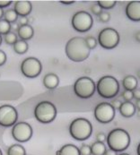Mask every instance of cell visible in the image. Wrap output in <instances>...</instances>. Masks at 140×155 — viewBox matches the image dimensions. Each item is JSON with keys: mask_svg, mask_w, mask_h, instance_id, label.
Instances as JSON below:
<instances>
[{"mask_svg": "<svg viewBox=\"0 0 140 155\" xmlns=\"http://www.w3.org/2000/svg\"><path fill=\"white\" fill-rule=\"evenodd\" d=\"M91 49L88 48L85 38L73 37L68 41L65 52L67 57L73 62H83L90 56Z\"/></svg>", "mask_w": 140, "mask_h": 155, "instance_id": "obj_1", "label": "cell"}, {"mask_svg": "<svg viewBox=\"0 0 140 155\" xmlns=\"http://www.w3.org/2000/svg\"><path fill=\"white\" fill-rule=\"evenodd\" d=\"M93 132V126L91 122L85 117L75 118L69 126L70 135L76 141L87 140Z\"/></svg>", "mask_w": 140, "mask_h": 155, "instance_id": "obj_2", "label": "cell"}, {"mask_svg": "<svg viewBox=\"0 0 140 155\" xmlns=\"http://www.w3.org/2000/svg\"><path fill=\"white\" fill-rule=\"evenodd\" d=\"M106 142L110 149L115 151L116 153L123 152L129 146L130 136L126 130L122 128H116L109 133Z\"/></svg>", "mask_w": 140, "mask_h": 155, "instance_id": "obj_3", "label": "cell"}, {"mask_svg": "<svg viewBox=\"0 0 140 155\" xmlns=\"http://www.w3.org/2000/svg\"><path fill=\"white\" fill-rule=\"evenodd\" d=\"M96 91L102 98L112 99L118 93L119 84L115 77L112 75H104L97 82Z\"/></svg>", "mask_w": 140, "mask_h": 155, "instance_id": "obj_4", "label": "cell"}, {"mask_svg": "<svg viewBox=\"0 0 140 155\" xmlns=\"http://www.w3.org/2000/svg\"><path fill=\"white\" fill-rule=\"evenodd\" d=\"M34 117L40 123L49 124L53 122L57 117V108L50 101H41L34 109Z\"/></svg>", "mask_w": 140, "mask_h": 155, "instance_id": "obj_5", "label": "cell"}, {"mask_svg": "<svg viewBox=\"0 0 140 155\" xmlns=\"http://www.w3.org/2000/svg\"><path fill=\"white\" fill-rule=\"evenodd\" d=\"M96 91V84L93 80L87 76L78 78L74 84V92L80 99H89Z\"/></svg>", "mask_w": 140, "mask_h": 155, "instance_id": "obj_6", "label": "cell"}, {"mask_svg": "<svg viewBox=\"0 0 140 155\" xmlns=\"http://www.w3.org/2000/svg\"><path fill=\"white\" fill-rule=\"evenodd\" d=\"M93 20L92 15L86 11L76 12L71 20L72 27L77 32H86L93 26Z\"/></svg>", "mask_w": 140, "mask_h": 155, "instance_id": "obj_7", "label": "cell"}, {"mask_svg": "<svg viewBox=\"0 0 140 155\" xmlns=\"http://www.w3.org/2000/svg\"><path fill=\"white\" fill-rule=\"evenodd\" d=\"M97 42L103 48L112 49L119 42V34L113 28H105L100 31Z\"/></svg>", "mask_w": 140, "mask_h": 155, "instance_id": "obj_8", "label": "cell"}, {"mask_svg": "<svg viewBox=\"0 0 140 155\" xmlns=\"http://www.w3.org/2000/svg\"><path fill=\"white\" fill-rule=\"evenodd\" d=\"M42 71V62L33 57H29L23 59L21 64V72L27 78H35L40 75Z\"/></svg>", "mask_w": 140, "mask_h": 155, "instance_id": "obj_9", "label": "cell"}, {"mask_svg": "<svg viewBox=\"0 0 140 155\" xmlns=\"http://www.w3.org/2000/svg\"><path fill=\"white\" fill-rule=\"evenodd\" d=\"M114 117L115 110L109 102H101L94 109V117L102 124L110 123L113 120Z\"/></svg>", "mask_w": 140, "mask_h": 155, "instance_id": "obj_10", "label": "cell"}, {"mask_svg": "<svg viewBox=\"0 0 140 155\" xmlns=\"http://www.w3.org/2000/svg\"><path fill=\"white\" fill-rule=\"evenodd\" d=\"M18 112L16 109L9 104L0 106V126L4 127H13L17 123Z\"/></svg>", "mask_w": 140, "mask_h": 155, "instance_id": "obj_11", "label": "cell"}, {"mask_svg": "<svg viewBox=\"0 0 140 155\" xmlns=\"http://www.w3.org/2000/svg\"><path fill=\"white\" fill-rule=\"evenodd\" d=\"M33 134L32 127L30 124L26 122H18L13 126L12 128V136L18 143H26L28 142Z\"/></svg>", "mask_w": 140, "mask_h": 155, "instance_id": "obj_12", "label": "cell"}, {"mask_svg": "<svg viewBox=\"0 0 140 155\" xmlns=\"http://www.w3.org/2000/svg\"><path fill=\"white\" fill-rule=\"evenodd\" d=\"M127 17L134 22L140 21V1H131L126 7Z\"/></svg>", "mask_w": 140, "mask_h": 155, "instance_id": "obj_13", "label": "cell"}, {"mask_svg": "<svg viewBox=\"0 0 140 155\" xmlns=\"http://www.w3.org/2000/svg\"><path fill=\"white\" fill-rule=\"evenodd\" d=\"M14 10L20 17H27L32 10V5L30 1L19 0L15 2Z\"/></svg>", "mask_w": 140, "mask_h": 155, "instance_id": "obj_14", "label": "cell"}, {"mask_svg": "<svg viewBox=\"0 0 140 155\" xmlns=\"http://www.w3.org/2000/svg\"><path fill=\"white\" fill-rule=\"evenodd\" d=\"M17 37L24 41H27L29 40H31L33 35H34V30L32 28V26L27 24V25H23V26H19L17 28Z\"/></svg>", "mask_w": 140, "mask_h": 155, "instance_id": "obj_15", "label": "cell"}, {"mask_svg": "<svg viewBox=\"0 0 140 155\" xmlns=\"http://www.w3.org/2000/svg\"><path fill=\"white\" fill-rule=\"evenodd\" d=\"M42 83H43V85L46 89L54 90V89L57 88L59 84V78L56 74L49 73V74H47L46 75L43 77Z\"/></svg>", "mask_w": 140, "mask_h": 155, "instance_id": "obj_16", "label": "cell"}, {"mask_svg": "<svg viewBox=\"0 0 140 155\" xmlns=\"http://www.w3.org/2000/svg\"><path fill=\"white\" fill-rule=\"evenodd\" d=\"M119 112L124 117H131L136 113V107L131 101H124L121 103Z\"/></svg>", "mask_w": 140, "mask_h": 155, "instance_id": "obj_17", "label": "cell"}, {"mask_svg": "<svg viewBox=\"0 0 140 155\" xmlns=\"http://www.w3.org/2000/svg\"><path fill=\"white\" fill-rule=\"evenodd\" d=\"M57 155H80V152L76 145L73 143H67L57 152Z\"/></svg>", "mask_w": 140, "mask_h": 155, "instance_id": "obj_18", "label": "cell"}, {"mask_svg": "<svg viewBox=\"0 0 140 155\" xmlns=\"http://www.w3.org/2000/svg\"><path fill=\"white\" fill-rule=\"evenodd\" d=\"M122 84L125 90L133 91L138 87V80L133 75H127L122 81Z\"/></svg>", "mask_w": 140, "mask_h": 155, "instance_id": "obj_19", "label": "cell"}, {"mask_svg": "<svg viewBox=\"0 0 140 155\" xmlns=\"http://www.w3.org/2000/svg\"><path fill=\"white\" fill-rule=\"evenodd\" d=\"M7 155H26V150L23 145L15 143L8 147L6 151Z\"/></svg>", "mask_w": 140, "mask_h": 155, "instance_id": "obj_20", "label": "cell"}, {"mask_svg": "<svg viewBox=\"0 0 140 155\" xmlns=\"http://www.w3.org/2000/svg\"><path fill=\"white\" fill-rule=\"evenodd\" d=\"M14 50L16 54L18 55H23L25 54L28 49H29V45L27 43V41H24L22 40H18L15 44L13 45Z\"/></svg>", "mask_w": 140, "mask_h": 155, "instance_id": "obj_21", "label": "cell"}, {"mask_svg": "<svg viewBox=\"0 0 140 155\" xmlns=\"http://www.w3.org/2000/svg\"><path fill=\"white\" fill-rule=\"evenodd\" d=\"M90 147H91L92 155H104L106 150H107L104 143H100L97 141L94 142Z\"/></svg>", "mask_w": 140, "mask_h": 155, "instance_id": "obj_22", "label": "cell"}, {"mask_svg": "<svg viewBox=\"0 0 140 155\" xmlns=\"http://www.w3.org/2000/svg\"><path fill=\"white\" fill-rule=\"evenodd\" d=\"M3 17H4V20H5L9 23L15 22L18 19V15L14 9H7V10L4 11V16Z\"/></svg>", "mask_w": 140, "mask_h": 155, "instance_id": "obj_23", "label": "cell"}, {"mask_svg": "<svg viewBox=\"0 0 140 155\" xmlns=\"http://www.w3.org/2000/svg\"><path fill=\"white\" fill-rule=\"evenodd\" d=\"M18 41L17 34L13 31H9L5 35H4V41L7 45H14Z\"/></svg>", "mask_w": 140, "mask_h": 155, "instance_id": "obj_24", "label": "cell"}, {"mask_svg": "<svg viewBox=\"0 0 140 155\" xmlns=\"http://www.w3.org/2000/svg\"><path fill=\"white\" fill-rule=\"evenodd\" d=\"M96 4H97L102 9L109 10V9H112V7L115 6L117 2L116 1H114V0H102V1H97Z\"/></svg>", "mask_w": 140, "mask_h": 155, "instance_id": "obj_25", "label": "cell"}, {"mask_svg": "<svg viewBox=\"0 0 140 155\" xmlns=\"http://www.w3.org/2000/svg\"><path fill=\"white\" fill-rule=\"evenodd\" d=\"M11 29H12L11 23L6 22L4 19L0 20V35H5L6 33L11 31Z\"/></svg>", "mask_w": 140, "mask_h": 155, "instance_id": "obj_26", "label": "cell"}, {"mask_svg": "<svg viewBox=\"0 0 140 155\" xmlns=\"http://www.w3.org/2000/svg\"><path fill=\"white\" fill-rule=\"evenodd\" d=\"M85 42H86V44L88 46V48H90V49H93V48H96V46H97V40L93 37V36H87L86 38H85Z\"/></svg>", "mask_w": 140, "mask_h": 155, "instance_id": "obj_27", "label": "cell"}, {"mask_svg": "<svg viewBox=\"0 0 140 155\" xmlns=\"http://www.w3.org/2000/svg\"><path fill=\"white\" fill-rule=\"evenodd\" d=\"M79 152H80V155H92L90 145L85 143L81 145V147L79 148Z\"/></svg>", "mask_w": 140, "mask_h": 155, "instance_id": "obj_28", "label": "cell"}, {"mask_svg": "<svg viewBox=\"0 0 140 155\" xmlns=\"http://www.w3.org/2000/svg\"><path fill=\"white\" fill-rule=\"evenodd\" d=\"M99 20L102 22H108L111 20V15L109 12H106V11H102L99 15Z\"/></svg>", "mask_w": 140, "mask_h": 155, "instance_id": "obj_29", "label": "cell"}, {"mask_svg": "<svg viewBox=\"0 0 140 155\" xmlns=\"http://www.w3.org/2000/svg\"><path fill=\"white\" fill-rule=\"evenodd\" d=\"M121 95H122V98L125 100V101H130L133 99V92L131 91L124 90Z\"/></svg>", "mask_w": 140, "mask_h": 155, "instance_id": "obj_30", "label": "cell"}, {"mask_svg": "<svg viewBox=\"0 0 140 155\" xmlns=\"http://www.w3.org/2000/svg\"><path fill=\"white\" fill-rule=\"evenodd\" d=\"M91 11H92V13H93V15H99L102 12V9L97 4H94V5H93L91 6Z\"/></svg>", "mask_w": 140, "mask_h": 155, "instance_id": "obj_31", "label": "cell"}, {"mask_svg": "<svg viewBox=\"0 0 140 155\" xmlns=\"http://www.w3.org/2000/svg\"><path fill=\"white\" fill-rule=\"evenodd\" d=\"M106 138L107 136L105 135V134L102 133V132H100L96 134V140L97 142H100V143H104L106 141Z\"/></svg>", "mask_w": 140, "mask_h": 155, "instance_id": "obj_32", "label": "cell"}, {"mask_svg": "<svg viewBox=\"0 0 140 155\" xmlns=\"http://www.w3.org/2000/svg\"><path fill=\"white\" fill-rule=\"evenodd\" d=\"M6 59H7L6 54H5L3 50H1V49H0V67L5 64Z\"/></svg>", "mask_w": 140, "mask_h": 155, "instance_id": "obj_33", "label": "cell"}, {"mask_svg": "<svg viewBox=\"0 0 140 155\" xmlns=\"http://www.w3.org/2000/svg\"><path fill=\"white\" fill-rule=\"evenodd\" d=\"M13 2L11 0H0V8H5L7 6H9Z\"/></svg>", "mask_w": 140, "mask_h": 155, "instance_id": "obj_34", "label": "cell"}, {"mask_svg": "<svg viewBox=\"0 0 140 155\" xmlns=\"http://www.w3.org/2000/svg\"><path fill=\"white\" fill-rule=\"evenodd\" d=\"M17 22L19 24V26H23V25H27L28 22H29V20L27 17H19L17 19Z\"/></svg>", "mask_w": 140, "mask_h": 155, "instance_id": "obj_35", "label": "cell"}, {"mask_svg": "<svg viewBox=\"0 0 140 155\" xmlns=\"http://www.w3.org/2000/svg\"><path fill=\"white\" fill-rule=\"evenodd\" d=\"M121 103L122 102H120V101L119 100H113L112 102H111V104H112V106L114 108V110H119V108H120V106H121Z\"/></svg>", "mask_w": 140, "mask_h": 155, "instance_id": "obj_36", "label": "cell"}, {"mask_svg": "<svg viewBox=\"0 0 140 155\" xmlns=\"http://www.w3.org/2000/svg\"><path fill=\"white\" fill-rule=\"evenodd\" d=\"M132 92H133V98H135L137 101H138V100H140V90L139 89H136V90H134Z\"/></svg>", "mask_w": 140, "mask_h": 155, "instance_id": "obj_37", "label": "cell"}, {"mask_svg": "<svg viewBox=\"0 0 140 155\" xmlns=\"http://www.w3.org/2000/svg\"><path fill=\"white\" fill-rule=\"evenodd\" d=\"M104 155H118V154H117V153L115 152V151H113V150H112V149H109V150H106V152H105Z\"/></svg>", "mask_w": 140, "mask_h": 155, "instance_id": "obj_38", "label": "cell"}, {"mask_svg": "<svg viewBox=\"0 0 140 155\" xmlns=\"http://www.w3.org/2000/svg\"><path fill=\"white\" fill-rule=\"evenodd\" d=\"M60 3L64 5H71V4H74L75 1H60Z\"/></svg>", "mask_w": 140, "mask_h": 155, "instance_id": "obj_39", "label": "cell"}, {"mask_svg": "<svg viewBox=\"0 0 140 155\" xmlns=\"http://www.w3.org/2000/svg\"><path fill=\"white\" fill-rule=\"evenodd\" d=\"M135 39H136V41H139L140 42V31L137 32V33L135 34Z\"/></svg>", "mask_w": 140, "mask_h": 155, "instance_id": "obj_40", "label": "cell"}, {"mask_svg": "<svg viewBox=\"0 0 140 155\" xmlns=\"http://www.w3.org/2000/svg\"><path fill=\"white\" fill-rule=\"evenodd\" d=\"M138 110H140V100H138L137 102H136V106H135Z\"/></svg>", "mask_w": 140, "mask_h": 155, "instance_id": "obj_41", "label": "cell"}, {"mask_svg": "<svg viewBox=\"0 0 140 155\" xmlns=\"http://www.w3.org/2000/svg\"><path fill=\"white\" fill-rule=\"evenodd\" d=\"M3 16H4V10L0 8V20L3 19Z\"/></svg>", "mask_w": 140, "mask_h": 155, "instance_id": "obj_42", "label": "cell"}, {"mask_svg": "<svg viewBox=\"0 0 140 155\" xmlns=\"http://www.w3.org/2000/svg\"><path fill=\"white\" fill-rule=\"evenodd\" d=\"M137 152H138V155H140V143H139V144H138V150H137Z\"/></svg>", "mask_w": 140, "mask_h": 155, "instance_id": "obj_43", "label": "cell"}, {"mask_svg": "<svg viewBox=\"0 0 140 155\" xmlns=\"http://www.w3.org/2000/svg\"><path fill=\"white\" fill-rule=\"evenodd\" d=\"M2 41H3V38H2V35H0V45L2 44Z\"/></svg>", "mask_w": 140, "mask_h": 155, "instance_id": "obj_44", "label": "cell"}, {"mask_svg": "<svg viewBox=\"0 0 140 155\" xmlns=\"http://www.w3.org/2000/svg\"><path fill=\"white\" fill-rule=\"evenodd\" d=\"M138 118H140V110L138 111Z\"/></svg>", "mask_w": 140, "mask_h": 155, "instance_id": "obj_45", "label": "cell"}, {"mask_svg": "<svg viewBox=\"0 0 140 155\" xmlns=\"http://www.w3.org/2000/svg\"><path fill=\"white\" fill-rule=\"evenodd\" d=\"M118 155H129L128 153H120V154H118Z\"/></svg>", "mask_w": 140, "mask_h": 155, "instance_id": "obj_46", "label": "cell"}, {"mask_svg": "<svg viewBox=\"0 0 140 155\" xmlns=\"http://www.w3.org/2000/svg\"><path fill=\"white\" fill-rule=\"evenodd\" d=\"M0 155H3V153H2V151H1V149H0Z\"/></svg>", "mask_w": 140, "mask_h": 155, "instance_id": "obj_47", "label": "cell"}, {"mask_svg": "<svg viewBox=\"0 0 140 155\" xmlns=\"http://www.w3.org/2000/svg\"><path fill=\"white\" fill-rule=\"evenodd\" d=\"M138 77L140 78V72H138Z\"/></svg>", "mask_w": 140, "mask_h": 155, "instance_id": "obj_48", "label": "cell"}]
</instances>
